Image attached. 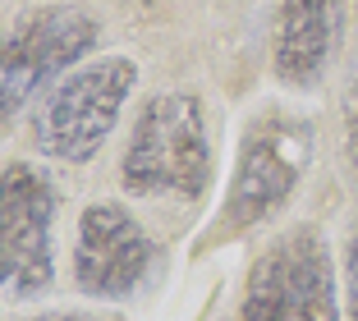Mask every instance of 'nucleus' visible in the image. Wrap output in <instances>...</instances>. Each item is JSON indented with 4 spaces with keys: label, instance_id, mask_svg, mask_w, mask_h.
I'll return each mask as SVG.
<instances>
[{
    "label": "nucleus",
    "instance_id": "nucleus-9",
    "mask_svg": "<svg viewBox=\"0 0 358 321\" xmlns=\"http://www.w3.org/2000/svg\"><path fill=\"white\" fill-rule=\"evenodd\" d=\"M345 299H349V317L358 321V238L345 248Z\"/></svg>",
    "mask_w": 358,
    "mask_h": 321
},
{
    "label": "nucleus",
    "instance_id": "nucleus-5",
    "mask_svg": "<svg viewBox=\"0 0 358 321\" xmlns=\"http://www.w3.org/2000/svg\"><path fill=\"white\" fill-rule=\"evenodd\" d=\"M308 129L299 124H257L253 138L243 143L239 175L230 188V216L234 225H253L271 207H280L289 188L299 184V170L308 161Z\"/></svg>",
    "mask_w": 358,
    "mask_h": 321
},
{
    "label": "nucleus",
    "instance_id": "nucleus-1",
    "mask_svg": "<svg viewBox=\"0 0 358 321\" xmlns=\"http://www.w3.org/2000/svg\"><path fill=\"white\" fill-rule=\"evenodd\" d=\"M211 175V143L198 97H157L124 152V184L148 197H198Z\"/></svg>",
    "mask_w": 358,
    "mask_h": 321
},
{
    "label": "nucleus",
    "instance_id": "nucleus-3",
    "mask_svg": "<svg viewBox=\"0 0 358 321\" xmlns=\"http://www.w3.org/2000/svg\"><path fill=\"white\" fill-rule=\"evenodd\" d=\"M243 321H336L331 262L317 234H289L253 266Z\"/></svg>",
    "mask_w": 358,
    "mask_h": 321
},
{
    "label": "nucleus",
    "instance_id": "nucleus-6",
    "mask_svg": "<svg viewBox=\"0 0 358 321\" xmlns=\"http://www.w3.org/2000/svg\"><path fill=\"white\" fill-rule=\"evenodd\" d=\"M148 257H152V243L129 211L110 207V202H96V207L83 211L74 271L87 294H101V299L129 294L134 280L143 276V266H148Z\"/></svg>",
    "mask_w": 358,
    "mask_h": 321
},
{
    "label": "nucleus",
    "instance_id": "nucleus-11",
    "mask_svg": "<svg viewBox=\"0 0 358 321\" xmlns=\"http://www.w3.org/2000/svg\"><path fill=\"white\" fill-rule=\"evenodd\" d=\"M37 321H83V317H37Z\"/></svg>",
    "mask_w": 358,
    "mask_h": 321
},
{
    "label": "nucleus",
    "instance_id": "nucleus-7",
    "mask_svg": "<svg viewBox=\"0 0 358 321\" xmlns=\"http://www.w3.org/2000/svg\"><path fill=\"white\" fill-rule=\"evenodd\" d=\"M345 0H285L275 23V73L285 83H317L340 42Z\"/></svg>",
    "mask_w": 358,
    "mask_h": 321
},
{
    "label": "nucleus",
    "instance_id": "nucleus-8",
    "mask_svg": "<svg viewBox=\"0 0 358 321\" xmlns=\"http://www.w3.org/2000/svg\"><path fill=\"white\" fill-rule=\"evenodd\" d=\"M92 42H96L92 14L55 5V10H42V14H32V19H23V28L5 42V55L32 64V69L42 73V83H46L51 73H60L74 60H83V51Z\"/></svg>",
    "mask_w": 358,
    "mask_h": 321
},
{
    "label": "nucleus",
    "instance_id": "nucleus-2",
    "mask_svg": "<svg viewBox=\"0 0 358 321\" xmlns=\"http://www.w3.org/2000/svg\"><path fill=\"white\" fill-rule=\"evenodd\" d=\"M134 60L115 55V60H96L87 69H78L74 78H64L55 87L51 106H46L42 124H37V143L60 161H87L96 156V147L106 143V134L115 129V115L124 106V97L134 92Z\"/></svg>",
    "mask_w": 358,
    "mask_h": 321
},
{
    "label": "nucleus",
    "instance_id": "nucleus-10",
    "mask_svg": "<svg viewBox=\"0 0 358 321\" xmlns=\"http://www.w3.org/2000/svg\"><path fill=\"white\" fill-rule=\"evenodd\" d=\"M349 138H354V156H358V87H354V101H349Z\"/></svg>",
    "mask_w": 358,
    "mask_h": 321
},
{
    "label": "nucleus",
    "instance_id": "nucleus-4",
    "mask_svg": "<svg viewBox=\"0 0 358 321\" xmlns=\"http://www.w3.org/2000/svg\"><path fill=\"white\" fill-rule=\"evenodd\" d=\"M51 216L55 193L37 170L10 166L0 188V243H5V290L32 294L51 285Z\"/></svg>",
    "mask_w": 358,
    "mask_h": 321
}]
</instances>
